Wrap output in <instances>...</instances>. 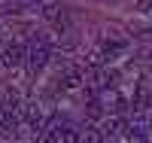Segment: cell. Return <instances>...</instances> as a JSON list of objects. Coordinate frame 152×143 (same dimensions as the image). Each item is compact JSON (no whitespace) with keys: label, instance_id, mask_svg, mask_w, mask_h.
I'll list each match as a JSON object with an SVG mask.
<instances>
[{"label":"cell","instance_id":"52a82bcc","mask_svg":"<svg viewBox=\"0 0 152 143\" xmlns=\"http://www.w3.org/2000/svg\"><path fill=\"white\" fill-rule=\"evenodd\" d=\"M43 15H46L49 21H58V18H61V6L49 0V3H43Z\"/></svg>","mask_w":152,"mask_h":143},{"label":"cell","instance_id":"7a4b0ae2","mask_svg":"<svg viewBox=\"0 0 152 143\" xmlns=\"http://www.w3.org/2000/svg\"><path fill=\"white\" fill-rule=\"evenodd\" d=\"M0 116H21L18 92H12V88H0Z\"/></svg>","mask_w":152,"mask_h":143},{"label":"cell","instance_id":"8fae6325","mask_svg":"<svg viewBox=\"0 0 152 143\" xmlns=\"http://www.w3.org/2000/svg\"><path fill=\"white\" fill-rule=\"evenodd\" d=\"M12 9V0H0V12H9Z\"/></svg>","mask_w":152,"mask_h":143},{"label":"cell","instance_id":"30bf717a","mask_svg":"<svg viewBox=\"0 0 152 143\" xmlns=\"http://www.w3.org/2000/svg\"><path fill=\"white\" fill-rule=\"evenodd\" d=\"M131 143H146V134H128Z\"/></svg>","mask_w":152,"mask_h":143},{"label":"cell","instance_id":"5b68a950","mask_svg":"<svg viewBox=\"0 0 152 143\" xmlns=\"http://www.w3.org/2000/svg\"><path fill=\"white\" fill-rule=\"evenodd\" d=\"M73 143H104V134H100L97 128H79Z\"/></svg>","mask_w":152,"mask_h":143},{"label":"cell","instance_id":"277c9868","mask_svg":"<svg viewBox=\"0 0 152 143\" xmlns=\"http://www.w3.org/2000/svg\"><path fill=\"white\" fill-rule=\"evenodd\" d=\"M58 82H61V88H79L85 82V73L79 67H64V73H61Z\"/></svg>","mask_w":152,"mask_h":143},{"label":"cell","instance_id":"ba28073f","mask_svg":"<svg viewBox=\"0 0 152 143\" xmlns=\"http://www.w3.org/2000/svg\"><path fill=\"white\" fill-rule=\"evenodd\" d=\"M122 128H125V122H122V119H110V122L104 125V131H107L110 137H116V134L122 131Z\"/></svg>","mask_w":152,"mask_h":143},{"label":"cell","instance_id":"7c38bea8","mask_svg":"<svg viewBox=\"0 0 152 143\" xmlns=\"http://www.w3.org/2000/svg\"><path fill=\"white\" fill-rule=\"evenodd\" d=\"M21 3H28V6H40L43 0H21Z\"/></svg>","mask_w":152,"mask_h":143},{"label":"cell","instance_id":"6da1fadb","mask_svg":"<svg viewBox=\"0 0 152 143\" xmlns=\"http://www.w3.org/2000/svg\"><path fill=\"white\" fill-rule=\"evenodd\" d=\"M49 58H52V49H49V43L43 40V37H34V43L24 49V61H28V67L37 73V70H43Z\"/></svg>","mask_w":152,"mask_h":143},{"label":"cell","instance_id":"9c48e42d","mask_svg":"<svg viewBox=\"0 0 152 143\" xmlns=\"http://www.w3.org/2000/svg\"><path fill=\"white\" fill-rule=\"evenodd\" d=\"M137 12H152V0H137Z\"/></svg>","mask_w":152,"mask_h":143},{"label":"cell","instance_id":"8992f818","mask_svg":"<svg viewBox=\"0 0 152 143\" xmlns=\"http://www.w3.org/2000/svg\"><path fill=\"white\" fill-rule=\"evenodd\" d=\"M128 134H146V137H149V122H146V116H134V119L128 122Z\"/></svg>","mask_w":152,"mask_h":143},{"label":"cell","instance_id":"3957f363","mask_svg":"<svg viewBox=\"0 0 152 143\" xmlns=\"http://www.w3.org/2000/svg\"><path fill=\"white\" fill-rule=\"evenodd\" d=\"M0 61H3L6 67H18V64L24 61V46L21 43H6L3 52H0Z\"/></svg>","mask_w":152,"mask_h":143}]
</instances>
